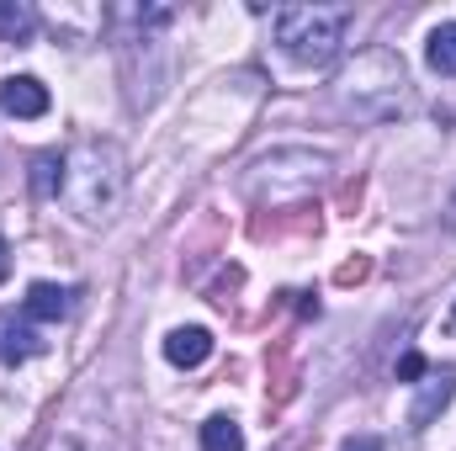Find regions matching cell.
Segmentation results:
<instances>
[{
    "mask_svg": "<svg viewBox=\"0 0 456 451\" xmlns=\"http://www.w3.org/2000/svg\"><path fill=\"white\" fill-rule=\"evenodd\" d=\"M345 451H382L377 436H355V441H345Z\"/></svg>",
    "mask_w": 456,
    "mask_h": 451,
    "instance_id": "obj_14",
    "label": "cell"
},
{
    "mask_svg": "<svg viewBox=\"0 0 456 451\" xmlns=\"http://www.w3.org/2000/svg\"><path fill=\"white\" fill-rule=\"evenodd\" d=\"M122 186H127V170H122V149H117V144L80 138V144L64 154V197H69V208H75L86 224L112 218L117 202H122Z\"/></svg>",
    "mask_w": 456,
    "mask_h": 451,
    "instance_id": "obj_1",
    "label": "cell"
},
{
    "mask_svg": "<svg viewBox=\"0 0 456 451\" xmlns=\"http://www.w3.org/2000/svg\"><path fill=\"white\" fill-rule=\"evenodd\" d=\"M37 32V11L27 0H0V43H27Z\"/></svg>",
    "mask_w": 456,
    "mask_h": 451,
    "instance_id": "obj_9",
    "label": "cell"
},
{
    "mask_svg": "<svg viewBox=\"0 0 456 451\" xmlns=\"http://www.w3.org/2000/svg\"><path fill=\"white\" fill-rule=\"evenodd\" d=\"M419 372H425V356H414V350H409V356L398 361V382H414Z\"/></svg>",
    "mask_w": 456,
    "mask_h": 451,
    "instance_id": "obj_13",
    "label": "cell"
},
{
    "mask_svg": "<svg viewBox=\"0 0 456 451\" xmlns=\"http://www.w3.org/2000/svg\"><path fill=\"white\" fill-rule=\"evenodd\" d=\"M446 330H452V335H456V314H452V319H446Z\"/></svg>",
    "mask_w": 456,
    "mask_h": 451,
    "instance_id": "obj_18",
    "label": "cell"
},
{
    "mask_svg": "<svg viewBox=\"0 0 456 451\" xmlns=\"http://www.w3.org/2000/svg\"><path fill=\"white\" fill-rule=\"evenodd\" d=\"M202 451H244V430L228 420V414H213L202 425Z\"/></svg>",
    "mask_w": 456,
    "mask_h": 451,
    "instance_id": "obj_12",
    "label": "cell"
},
{
    "mask_svg": "<svg viewBox=\"0 0 456 451\" xmlns=\"http://www.w3.org/2000/svg\"><path fill=\"white\" fill-rule=\"evenodd\" d=\"M446 224H452V228H456V197H452V208H446Z\"/></svg>",
    "mask_w": 456,
    "mask_h": 451,
    "instance_id": "obj_17",
    "label": "cell"
},
{
    "mask_svg": "<svg viewBox=\"0 0 456 451\" xmlns=\"http://www.w3.org/2000/svg\"><path fill=\"white\" fill-rule=\"evenodd\" d=\"M208 356H213V335H208L202 324H181V330H170V335H165V361H170V366H181V372L202 366Z\"/></svg>",
    "mask_w": 456,
    "mask_h": 451,
    "instance_id": "obj_7",
    "label": "cell"
},
{
    "mask_svg": "<svg viewBox=\"0 0 456 451\" xmlns=\"http://www.w3.org/2000/svg\"><path fill=\"white\" fill-rule=\"evenodd\" d=\"M335 91L355 117H398L409 107V70L393 48H366L340 70Z\"/></svg>",
    "mask_w": 456,
    "mask_h": 451,
    "instance_id": "obj_2",
    "label": "cell"
},
{
    "mask_svg": "<svg viewBox=\"0 0 456 451\" xmlns=\"http://www.w3.org/2000/svg\"><path fill=\"white\" fill-rule=\"evenodd\" d=\"M21 314L32 324H59L75 314V287H53V282H32L27 298H21Z\"/></svg>",
    "mask_w": 456,
    "mask_h": 451,
    "instance_id": "obj_5",
    "label": "cell"
},
{
    "mask_svg": "<svg viewBox=\"0 0 456 451\" xmlns=\"http://www.w3.org/2000/svg\"><path fill=\"white\" fill-rule=\"evenodd\" d=\"M345 37V11L340 5H287L276 16V43L292 64L303 70H324L340 53Z\"/></svg>",
    "mask_w": 456,
    "mask_h": 451,
    "instance_id": "obj_3",
    "label": "cell"
},
{
    "mask_svg": "<svg viewBox=\"0 0 456 451\" xmlns=\"http://www.w3.org/2000/svg\"><path fill=\"white\" fill-rule=\"evenodd\" d=\"M452 393H456V372L430 377V382H425V393H419V404L409 409V425H414V430H425V425H430V420H436V414L452 404Z\"/></svg>",
    "mask_w": 456,
    "mask_h": 451,
    "instance_id": "obj_8",
    "label": "cell"
},
{
    "mask_svg": "<svg viewBox=\"0 0 456 451\" xmlns=\"http://www.w3.org/2000/svg\"><path fill=\"white\" fill-rule=\"evenodd\" d=\"M0 112L5 117H43L48 112V86L37 75H11L0 80Z\"/></svg>",
    "mask_w": 456,
    "mask_h": 451,
    "instance_id": "obj_6",
    "label": "cell"
},
{
    "mask_svg": "<svg viewBox=\"0 0 456 451\" xmlns=\"http://www.w3.org/2000/svg\"><path fill=\"white\" fill-rule=\"evenodd\" d=\"M43 345H48V340L32 330L27 314H11V308L0 314V361H5V366H21V361L43 356Z\"/></svg>",
    "mask_w": 456,
    "mask_h": 451,
    "instance_id": "obj_4",
    "label": "cell"
},
{
    "mask_svg": "<svg viewBox=\"0 0 456 451\" xmlns=\"http://www.w3.org/2000/svg\"><path fill=\"white\" fill-rule=\"evenodd\" d=\"M5 276H11V244L0 239V282H5Z\"/></svg>",
    "mask_w": 456,
    "mask_h": 451,
    "instance_id": "obj_15",
    "label": "cell"
},
{
    "mask_svg": "<svg viewBox=\"0 0 456 451\" xmlns=\"http://www.w3.org/2000/svg\"><path fill=\"white\" fill-rule=\"evenodd\" d=\"M64 192V154L59 149H48V154H37L32 160V197H59Z\"/></svg>",
    "mask_w": 456,
    "mask_h": 451,
    "instance_id": "obj_10",
    "label": "cell"
},
{
    "mask_svg": "<svg viewBox=\"0 0 456 451\" xmlns=\"http://www.w3.org/2000/svg\"><path fill=\"white\" fill-rule=\"evenodd\" d=\"M425 64H430L436 75H456V21H441V27L430 32V43H425Z\"/></svg>",
    "mask_w": 456,
    "mask_h": 451,
    "instance_id": "obj_11",
    "label": "cell"
},
{
    "mask_svg": "<svg viewBox=\"0 0 456 451\" xmlns=\"http://www.w3.org/2000/svg\"><path fill=\"white\" fill-rule=\"evenodd\" d=\"M48 451H80V447H75V441H53Z\"/></svg>",
    "mask_w": 456,
    "mask_h": 451,
    "instance_id": "obj_16",
    "label": "cell"
}]
</instances>
